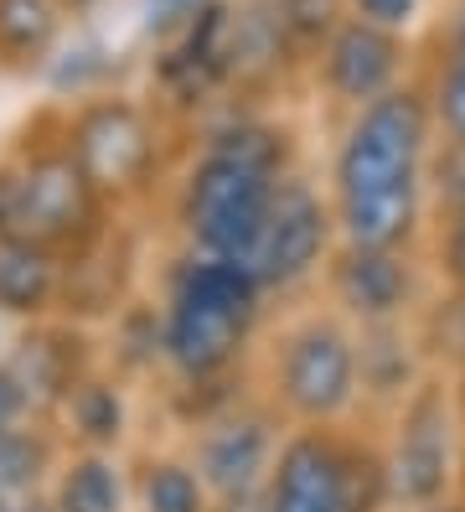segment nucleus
Here are the masks:
<instances>
[{
    "instance_id": "5",
    "label": "nucleus",
    "mask_w": 465,
    "mask_h": 512,
    "mask_svg": "<svg viewBox=\"0 0 465 512\" xmlns=\"http://www.w3.org/2000/svg\"><path fill=\"white\" fill-rule=\"evenodd\" d=\"M57 109L68 150L114 213L140 218L155 197L171 192V130L161 99L150 104L140 94H124V88H104L93 99Z\"/></svg>"
},
{
    "instance_id": "10",
    "label": "nucleus",
    "mask_w": 465,
    "mask_h": 512,
    "mask_svg": "<svg viewBox=\"0 0 465 512\" xmlns=\"http://www.w3.org/2000/svg\"><path fill=\"white\" fill-rule=\"evenodd\" d=\"M285 430L290 425L269 409V399L259 388H248L233 404L207 414L202 425L181 430V445L197 461L217 507H259L274 456L285 445Z\"/></svg>"
},
{
    "instance_id": "23",
    "label": "nucleus",
    "mask_w": 465,
    "mask_h": 512,
    "mask_svg": "<svg viewBox=\"0 0 465 512\" xmlns=\"http://www.w3.org/2000/svg\"><path fill=\"white\" fill-rule=\"evenodd\" d=\"M347 16L414 42V32L429 21V0H347Z\"/></svg>"
},
{
    "instance_id": "1",
    "label": "nucleus",
    "mask_w": 465,
    "mask_h": 512,
    "mask_svg": "<svg viewBox=\"0 0 465 512\" xmlns=\"http://www.w3.org/2000/svg\"><path fill=\"white\" fill-rule=\"evenodd\" d=\"M150 290L166 337V383L155 399L176 430H192L254 388V357L279 306L248 264L192 249H176Z\"/></svg>"
},
{
    "instance_id": "21",
    "label": "nucleus",
    "mask_w": 465,
    "mask_h": 512,
    "mask_svg": "<svg viewBox=\"0 0 465 512\" xmlns=\"http://www.w3.org/2000/svg\"><path fill=\"white\" fill-rule=\"evenodd\" d=\"M62 456H68V440L57 435L52 419H26L16 430H0V492L16 502L47 492Z\"/></svg>"
},
{
    "instance_id": "32",
    "label": "nucleus",
    "mask_w": 465,
    "mask_h": 512,
    "mask_svg": "<svg viewBox=\"0 0 465 512\" xmlns=\"http://www.w3.org/2000/svg\"><path fill=\"white\" fill-rule=\"evenodd\" d=\"M217 512H259V507H217Z\"/></svg>"
},
{
    "instance_id": "19",
    "label": "nucleus",
    "mask_w": 465,
    "mask_h": 512,
    "mask_svg": "<svg viewBox=\"0 0 465 512\" xmlns=\"http://www.w3.org/2000/svg\"><path fill=\"white\" fill-rule=\"evenodd\" d=\"M68 42L57 0H0V78H47Z\"/></svg>"
},
{
    "instance_id": "16",
    "label": "nucleus",
    "mask_w": 465,
    "mask_h": 512,
    "mask_svg": "<svg viewBox=\"0 0 465 512\" xmlns=\"http://www.w3.org/2000/svg\"><path fill=\"white\" fill-rule=\"evenodd\" d=\"M424 264L440 295H465V150L440 140L429 187V228H424Z\"/></svg>"
},
{
    "instance_id": "2",
    "label": "nucleus",
    "mask_w": 465,
    "mask_h": 512,
    "mask_svg": "<svg viewBox=\"0 0 465 512\" xmlns=\"http://www.w3.org/2000/svg\"><path fill=\"white\" fill-rule=\"evenodd\" d=\"M434 156H440V125L424 78L341 119L321 176L341 244L419 249L429 228Z\"/></svg>"
},
{
    "instance_id": "28",
    "label": "nucleus",
    "mask_w": 465,
    "mask_h": 512,
    "mask_svg": "<svg viewBox=\"0 0 465 512\" xmlns=\"http://www.w3.org/2000/svg\"><path fill=\"white\" fill-rule=\"evenodd\" d=\"M450 383H455V409H460V425H465V363L450 368Z\"/></svg>"
},
{
    "instance_id": "8",
    "label": "nucleus",
    "mask_w": 465,
    "mask_h": 512,
    "mask_svg": "<svg viewBox=\"0 0 465 512\" xmlns=\"http://www.w3.org/2000/svg\"><path fill=\"white\" fill-rule=\"evenodd\" d=\"M393 512H419L465 492V425L450 368H434L398 409L378 419Z\"/></svg>"
},
{
    "instance_id": "15",
    "label": "nucleus",
    "mask_w": 465,
    "mask_h": 512,
    "mask_svg": "<svg viewBox=\"0 0 465 512\" xmlns=\"http://www.w3.org/2000/svg\"><path fill=\"white\" fill-rule=\"evenodd\" d=\"M140 399L145 388H135L109 363H99L57 404L52 425L73 450H119V456H130L140 445Z\"/></svg>"
},
{
    "instance_id": "30",
    "label": "nucleus",
    "mask_w": 465,
    "mask_h": 512,
    "mask_svg": "<svg viewBox=\"0 0 465 512\" xmlns=\"http://www.w3.org/2000/svg\"><path fill=\"white\" fill-rule=\"evenodd\" d=\"M419 512H465V497H450V502H434V507H419Z\"/></svg>"
},
{
    "instance_id": "17",
    "label": "nucleus",
    "mask_w": 465,
    "mask_h": 512,
    "mask_svg": "<svg viewBox=\"0 0 465 512\" xmlns=\"http://www.w3.org/2000/svg\"><path fill=\"white\" fill-rule=\"evenodd\" d=\"M62 254L21 233H0V321L26 326L57 316Z\"/></svg>"
},
{
    "instance_id": "7",
    "label": "nucleus",
    "mask_w": 465,
    "mask_h": 512,
    "mask_svg": "<svg viewBox=\"0 0 465 512\" xmlns=\"http://www.w3.org/2000/svg\"><path fill=\"white\" fill-rule=\"evenodd\" d=\"M11 161H16V233L21 238H37V244L57 254H73L119 218L68 150L62 109H47L37 125H26V135H16Z\"/></svg>"
},
{
    "instance_id": "26",
    "label": "nucleus",
    "mask_w": 465,
    "mask_h": 512,
    "mask_svg": "<svg viewBox=\"0 0 465 512\" xmlns=\"http://www.w3.org/2000/svg\"><path fill=\"white\" fill-rule=\"evenodd\" d=\"M202 6H207V0H145V32L155 37V47H161V42H171Z\"/></svg>"
},
{
    "instance_id": "27",
    "label": "nucleus",
    "mask_w": 465,
    "mask_h": 512,
    "mask_svg": "<svg viewBox=\"0 0 465 512\" xmlns=\"http://www.w3.org/2000/svg\"><path fill=\"white\" fill-rule=\"evenodd\" d=\"M57 6H62V16H68V21H88V16H99L109 0H57Z\"/></svg>"
},
{
    "instance_id": "4",
    "label": "nucleus",
    "mask_w": 465,
    "mask_h": 512,
    "mask_svg": "<svg viewBox=\"0 0 465 512\" xmlns=\"http://www.w3.org/2000/svg\"><path fill=\"white\" fill-rule=\"evenodd\" d=\"M254 388L290 430L367 419L357 326L331 311L321 295L279 306L254 357Z\"/></svg>"
},
{
    "instance_id": "13",
    "label": "nucleus",
    "mask_w": 465,
    "mask_h": 512,
    "mask_svg": "<svg viewBox=\"0 0 465 512\" xmlns=\"http://www.w3.org/2000/svg\"><path fill=\"white\" fill-rule=\"evenodd\" d=\"M145 285V228L140 218L119 213L93 244L62 254V295L57 316L104 331Z\"/></svg>"
},
{
    "instance_id": "11",
    "label": "nucleus",
    "mask_w": 465,
    "mask_h": 512,
    "mask_svg": "<svg viewBox=\"0 0 465 512\" xmlns=\"http://www.w3.org/2000/svg\"><path fill=\"white\" fill-rule=\"evenodd\" d=\"M434 275L424 264V249H357L341 244L326 280L321 300L341 311L357 331L367 326H414L434 306Z\"/></svg>"
},
{
    "instance_id": "18",
    "label": "nucleus",
    "mask_w": 465,
    "mask_h": 512,
    "mask_svg": "<svg viewBox=\"0 0 465 512\" xmlns=\"http://www.w3.org/2000/svg\"><path fill=\"white\" fill-rule=\"evenodd\" d=\"M57 512H135V476L130 456L119 450H73L47 481Z\"/></svg>"
},
{
    "instance_id": "29",
    "label": "nucleus",
    "mask_w": 465,
    "mask_h": 512,
    "mask_svg": "<svg viewBox=\"0 0 465 512\" xmlns=\"http://www.w3.org/2000/svg\"><path fill=\"white\" fill-rule=\"evenodd\" d=\"M21 512H57V507H52L47 492H37V497H26V502H21Z\"/></svg>"
},
{
    "instance_id": "24",
    "label": "nucleus",
    "mask_w": 465,
    "mask_h": 512,
    "mask_svg": "<svg viewBox=\"0 0 465 512\" xmlns=\"http://www.w3.org/2000/svg\"><path fill=\"white\" fill-rule=\"evenodd\" d=\"M26 419H47V414L37 409V399L26 394V383L16 378V368L0 357V430H16V425H26Z\"/></svg>"
},
{
    "instance_id": "20",
    "label": "nucleus",
    "mask_w": 465,
    "mask_h": 512,
    "mask_svg": "<svg viewBox=\"0 0 465 512\" xmlns=\"http://www.w3.org/2000/svg\"><path fill=\"white\" fill-rule=\"evenodd\" d=\"M135 476V512H217L197 461L186 445H135L130 450Z\"/></svg>"
},
{
    "instance_id": "3",
    "label": "nucleus",
    "mask_w": 465,
    "mask_h": 512,
    "mask_svg": "<svg viewBox=\"0 0 465 512\" xmlns=\"http://www.w3.org/2000/svg\"><path fill=\"white\" fill-rule=\"evenodd\" d=\"M300 166V135L285 119L259 109H228L223 119H212L166 192L176 249L243 264L279 182Z\"/></svg>"
},
{
    "instance_id": "22",
    "label": "nucleus",
    "mask_w": 465,
    "mask_h": 512,
    "mask_svg": "<svg viewBox=\"0 0 465 512\" xmlns=\"http://www.w3.org/2000/svg\"><path fill=\"white\" fill-rule=\"evenodd\" d=\"M279 26L290 32L295 52H300V63H310L316 57V47L331 37V26L347 16V0H269Z\"/></svg>"
},
{
    "instance_id": "9",
    "label": "nucleus",
    "mask_w": 465,
    "mask_h": 512,
    "mask_svg": "<svg viewBox=\"0 0 465 512\" xmlns=\"http://www.w3.org/2000/svg\"><path fill=\"white\" fill-rule=\"evenodd\" d=\"M336 249H341V233H336L326 182H316L300 166L295 176L279 182L269 218L243 264L254 269V280L269 290L274 306H295V300L321 295V280H326Z\"/></svg>"
},
{
    "instance_id": "25",
    "label": "nucleus",
    "mask_w": 465,
    "mask_h": 512,
    "mask_svg": "<svg viewBox=\"0 0 465 512\" xmlns=\"http://www.w3.org/2000/svg\"><path fill=\"white\" fill-rule=\"evenodd\" d=\"M429 68H465V0H450L440 32H434Z\"/></svg>"
},
{
    "instance_id": "6",
    "label": "nucleus",
    "mask_w": 465,
    "mask_h": 512,
    "mask_svg": "<svg viewBox=\"0 0 465 512\" xmlns=\"http://www.w3.org/2000/svg\"><path fill=\"white\" fill-rule=\"evenodd\" d=\"M259 512H393L378 425L352 419L285 430Z\"/></svg>"
},
{
    "instance_id": "12",
    "label": "nucleus",
    "mask_w": 465,
    "mask_h": 512,
    "mask_svg": "<svg viewBox=\"0 0 465 512\" xmlns=\"http://www.w3.org/2000/svg\"><path fill=\"white\" fill-rule=\"evenodd\" d=\"M305 68L326 94V104H336L347 119L414 83V42L383 32V26H367L357 16H341Z\"/></svg>"
},
{
    "instance_id": "31",
    "label": "nucleus",
    "mask_w": 465,
    "mask_h": 512,
    "mask_svg": "<svg viewBox=\"0 0 465 512\" xmlns=\"http://www.w3.org/2000/svg\"><path fill=\"white\" fill-rule=\"evenodd\" d=\"M0 512H21V502H16V497H6V492H0Z\"/></svg>"
},
{
    "instance_id": "14",
    "label": "nucleus",
    "mask_w": 465,
    "mask_h": 512,
    "mask_svg": "<svg viewBox=\"0 0 465 512\" xmlns=\"http://www.w3.org/2000/svg\"><path fill=\"white\" fill-rule=\"evenodd\" d=\"M6 363L26 383V394L37 399V409L52 419L57 404L104 363V347H99V331L93 326H78L68 316H47V321L11 326Z\"/></svg>"
}]
</instances>
